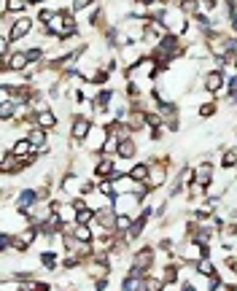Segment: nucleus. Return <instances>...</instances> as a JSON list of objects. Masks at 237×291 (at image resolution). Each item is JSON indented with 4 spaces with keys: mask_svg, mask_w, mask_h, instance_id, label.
<instances>
[{
    "mask_svg": "<svg viewBox=\"0 0 237 291\" xmlns=\"http://www.w3.org/2000/svg\"><path fill=\"white\" fill-rule=\"evenodd\" d=\"M89 3H92V0H73V8L75 11H81V8H87Z\"/></svg>",
    "mask_w": 237,
    "mask_h": 291,
    "instance_id": "obj_26",
    "label": "nucleus"
},
{
    "mask_svg": "<svg viewBox=\"0 0 237 291\" xmlns=\"http://www.w3.org/2000/svg\"><path fill=\"white\" fill-rule=\"evenodd\" d=\"M11 113H14V103H11V100H3V105H0V119H3V122H8V119H11Z\"/></svg>",
    "mask_w": 237,
    "mask_h": 291,
    "instance_id": "obj_16",
    "label": "nucleus"
},
{
    "mask_svg": "<svg viewBox=\"0 0 237 291\" xmlns=\"http://www.w3.org/2000/svg\"><path fill=\"white\" fill-rule=\"evenodd\" d=\"M197 273H202V275H216V273H213V262H210V259L197 262Z\"/></svg>",
    "mask_w": 237,
    "mask_h": 291,
    "instance_id": "obj_17",
    "label": "nucleus"
},
{
    "mask_svg": "<svg viewBox=\"0 0 237 291\" xmlns=\"http://www.w3.org/2000/svg\"><path fill=\"white\" fill-rule=\"evenodd\" d=\"M229 291H237V289H229Z\"/></svg>",
    "mask_w": 237,
    "mask_h": 291,
    "instance_id": "obj_29",
    "label": "nucleus"
},
{
    "mask_svg": "<svg viewBox=\"0 0 237 291\" xmlns=\"http://www.w3.org/2000/svg\"><path fill=\"white\" fill-rule=\"evenodd\" d=\"M237 162V157H235V151H226L224 154V167H232V164Z\"/></svg>",
    "mask_w": 237,
    "mask_h": 291,
    "instance_id": "obj_22",
    "label": "nucleus"
},
{
    "mask_svg": "<svg viewBox=\"0 0 237 291\" xmlns=\"http://www.w3.org/2000/svg\"><path fill=\"white\" fill-rule=\"evenodd\" d=\"M200 113H202V116H210V113H216V105L213 103H205L202 108H200Z\"/></svg>",
    "mask_w": 237,
    "mask_h": 291,
    "instance_id": "obj_24",
    "label": "nucleus"
},
{
    "mask_svg": "<svg viewBox=\"0 0 237 291\" xmlns=\"http://www.w3.org/2000/svg\"><path fill=\"white\" fill-rule=\"evenodd\" d=\"M221 84H224V76H221L219 70H213V73H208V78H205V89L208 92H219Z\"/></svg>",
    "mask_w": 237,
    "mask_h": 291,
    "instance_id": "obj_5",
    "label": "nucleus"
},
{
    "mask_svg": "<svg viewBox=\"0 0 237 291\" xmlns=\"http://www.w3.org/2000/svg\"><path fill=\"white\" fill-rule=\"evenodd\" d=\"M226 264H229V270H235V273H237V259H229Z\"/></svg>",
    "mask_w": 237,
    "mask_h": 291,
    "instance_id": "obj_27",
    "label": "nucleus"
},
{
    "mask_svg": "<svg viewBox=\"0 0 237 291\" xmlns=\"http://www.w3.org/2000/svg\"><path fill=\"white\" fill-rule=\"evenodd\" d=\"M27 151H35V146L30 143V140H17V143H14V157H22V154H27Z\"/></svg>",
    "mask_w": 237,
    "mask_h": 291,
    "instance_id": "obj_11",
    "label": "nucleus"
},
{
    "mask_svg": "<svg viewBox=\"0 0 237 291\" xmlns=\"http://www.w3.org/2000/svg\"><path fill=\"white\" fill-rule=\"evenodd\" d=\"M38 124H41L43 129H49V127H54V124H57V119H54L52 111H41V116H38Z\"/></svg>",
    "mask_w": 237,
    "mask_h": 291,
    "instance_id": "obj_13",
    "label": "nucleus"
},
{
    "mask_svg": "<svg viewBox=\"0 0 237 291\" xmlns=\"http://www.w3.org/2000/svg\"><path fill=\"white\" fill-rule=\"evenodd\" d=\"M92 218H94V213H92V210H89L84 202L75 205V224H84V227H87V224L92 221Z\"/></svg>",
    "mask_w": 237,
    "mask_h": 291,
    "instance_id": "obj_3",
    "label": "nucleus"
},
{
    "mask_svg": "<svg viewBox=\"0 0 237 291\" xmlns=\"http://www.w3.org/2000/svg\"><path fill=\"white\" fill-rule=\"evenodd\" d=\"M27 62H30V59H27V54H14V57H11V62H8V68H14V70H22Z\"/></svg>",
    "mask_w": 237,
    "mask_h": 291,
    "instance_id": "obj_15",
    "label": "nucleus"
},
{
    "mask_svg": "<svg viewBox=\"0 0 237 291\" xmlns=\"http://www.w3.org/2000/svg\"><path fill=\"white\" fill-rule=\"evenodd\" d=\"M27 59H30V62H38V59H41V49H30Z\"/></svg>",
    "mask_w": 237,
    "mask_h": 291,
    "instance_id": "obj_25",
    "label": "nucleus"
},
{
    "mask_svg": "<svg viewBox=\"0 0 237 291\" xmlns=\"http://www.w3.org/2000/svg\"><path fill=\"white\" fill-rule=\"evenodd\" d=\"M75 237L81 240V243H87V240H92V232H89L84 224H78V229H75Z\"/></svg>",
    "mask_w": 237,
    "mask_h": 291,
    "instance_id": "obj_19",
    "label": "nucleus"
},
{
    "mask_svg": "<svg viewBox=\"0 0 237 291\" xmlns=\"http://www.w3.org/2000/svg\"><path fill=\"white\" fill-rule=\"evenodd\" d=\"M27 140L35 146V148H43V140H46V135H43V129H33Z\"/></svg>",
    "mask_w": 237,
    "mask_h": 291,
    "instance_id": "obj_14",
    "label": "nucleus"
},
{
    "mask_svg": "<svg viewBox=\"0 0 237 291\" xmlns=\"http://www.w3.org/2000/svg\"><path fill=\"white\" fill-rule=\"evenodd\" d=\"M110 97H113L110 92H100V94H97V108H108V105H110Z\"/></svg>",
    "mask_w": 237,
    "mask_h": 291,
    "instance_id": "obj_20",
    "label": "nucleus"
},
{
    "mask_svg": "<svg viewBox=\"0 0 237 291\" xmlns=\"http://www.w3.org/2000/svg\"><path fill=\"white\" fill-rule=\"evenodd\" d=\"M197 183H202V186H205V183H208V186L213 183V167H210L208 162L197 167Z\"/></svg>",
    "mask_w": 237,
    "mask_h": 291,
    "instance_id": "obj_4",
    "label": "nucleus"
},
{
    "mask_svg": "<svg viewBox=\"0 0 237 291\" xmlns=\"http://www.w3.org/2000/svg\"><path fill=\"white\" fill-rule=\"evenodd\" d=\"M119 157H135V143L129 138L119 140Z\"/></svg>",
    "mask_w": 237,
    "mask_h": 291,
    "instance_id": "obj_9",
    "label": "nucleus"
},
{
    "mask_svg": "<svg viewBox=\"0 0 237 291\" xmlns=\"http://www.w3.org/2000/svg\"><path fill=\"white\" fill-rule=\"evenodd\" d=\"M27 6V0H6V11H22Z\"/></svg>",
    "mask_w": 237,
    "mask_h": 291,
    "instance_id": "obj_18",
    "label": "nucleus"
},
{
    "mask_svg": "<svg viewBox=\"0 0 237 291\" xmlns=\"http://www.w3.org/2000/svg\"><path fill=\"white\" fill-rule=\"evenodd\" d=\"M143 3H154V0H143Z\"/></svg>",
    "mask_w": 237,
    "mask_h": 291,
    "instance_id": "obj_28",
    "label": "nucleus"
},
{
    "mask_svg": "<svg viewBox=\"0 0 237 291\" xmlns=\"http://www.w3.org/2000/svg\"><path fill=\"white\" fill-rule=\"evenodd\" d=\"M164 17H167V19H164V24H170V14H164ZM173 27H175V33H181V30H183V19H175Z\"/></svg>",
    "mask_w": 237,
    "mask_h": 291,
    "instance_id": "obj_23",
    "label": "nucleus"
},
{
    "mask_svg": "<svg viewBox=\"0 0 237 291\" xmlns=\"http://www.w3.org/2000/svg\"><path fill=\"white\" fill-rule=\"evenodd\" d=\"M181 3H183V0H181Z\"/></svg>",
    "mask_w": 237,
    "mask_h": 291,
    "instance_id": "obj_30",
    "label": "nucleus"
},
{
    "mask_svg": "<svg viewBox=\"0 0 237 291\" xmlns=\"http://www.w3.org/2000/svg\"><path fill=\"white\" fill-rule=\"evenodd\" d=\"M151 262H154V251L151 248H143L138 256H135V267H140V270H146Z\"/></svg>",
    "mask_w": 237,
    "mask_h": 291,
    "instance_id": "obj_7",
    "label": "nucleus"
},
{
    "mask_svg": "<svg viewBox=\"0 0 237 291\" xmlns=\"http://www.w3.org/2000/svg\"><path fill=\"white\" fill-rule=\"evenodd\" d=\"M30 33V19H17L14 22V27H11V38H22V35H27Z\"/></svg>",
    "mask_w": 237,
    "mask_h": 291,
    "instance_id": "obj_6",
    "label": "nucleus"
},
{
    "mask_svg": "<svg viewBox=\"0 0 237 291\" xmlns=\"http://www.w3.org/2000/svg\"><path fill=\"white\" fill-rule=\"evenodd\" d=\"M164 178H167L164 167H162V164H154V167L148 170V189H159L164 183Z\"/></svg>",
    "mask_w": 237,
    "mask_h": 291,
    "instance_id": "obj_1",
    "label": "nucleus"
},
{
    "mask_svg": "<svg viewBox=\"0 0 237 291\" xmlns=\"http://www.w3.org/2000/svg\"><path fill=\"white\" fill-rule=\"evenodd\" d=\"M89 129H92L89 119H75V122H73V138H75V140L87 138V135H89Z\"/></svg>",
    "mask_w": 237,
    "mask_h": 291,
    "instance_id": "obj_2",
    "label": "nucleus"
},
{
    "mask_svg": "<svg viewBox=\"0 0 237 291\" xmlns=\"http://www.w3.org/2000/svg\"><path fill=\"white\" fill-rule=\"evenodd\" d=\"M181 8H183L186 17H189V14H197V0H183V3H181Z\"/></svg>",
    "mask_w": 237,
    "mask_h": 291,
    "instance_id": "obj_21",
    "label": "nucleus"
},
{
    "mask_svg": "<svg viewBox=\"0 0 237 291\" xmlns=\"http://www.w3.org/2000/svg\"><path fill=\"white\" fill-rule=\"evenodd\" d=\"M148 164H135V167L132 170H129V178H132V181H146V178H148Z\"/></svg>",
    "mask_w": 237,
    "mask_h": 291,
    "instance_id": "obj_10",
    "label": "nucleus"
},
{
    "mask_svg": "<svg viewBox=\"0 0 237 291\" xmlns=\"http://www.w3.org/2000/svg\"><path fill=\"white\" fill-rule=\"evenodd\" d=\"M97 221L103 224V227H113L119 218L113 216V210H100V213H97Z\"/></svg>",
    "mask_w": 237,
    "mask_h": 291,
    "instance_id": "obj_12",
    "label": "nucleus"
},
{
    "mask_svg": "<svg viewBox=\"0 0 237 291\" xmlns=\"http://www.w3.org/2000/svg\"><path fill=\"white\" fill-rule=\"evenodd\" d=\"M122 291H148V289H146V280L143 278H132V275H129V278L124 280Z\"/></svg>",
    "mask_w": 237,
    "mask_h": 291,
    "instance_id": "obj_8",
    "label": "nucleus"
}]
</instances>
